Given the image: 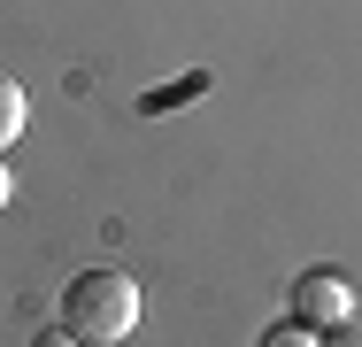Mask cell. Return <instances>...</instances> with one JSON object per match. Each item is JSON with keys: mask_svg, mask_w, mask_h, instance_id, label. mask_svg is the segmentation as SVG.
<instances>
[{"mask_svg": "<svg viewBox=\"0 0 362 347\" xmlns=\"http://www.w3.org/2000/svg\"><path fill=\"white\" fill-rule=\"evenodd\" d=\"M62 324H70L85 347H116L132 340V324H139V285L124 271H77L70 285H62Z\"/></svg>", "mask_w": 362, "mask_h": 347, "instance_id": "6da1fadb", "label": "cell"}, {"mask_svg": "<svg viewBox=\"0 0 362 347\" xmlns=\"http://www.w3.org/2000/svg\"><path fill=\"white\" fill-rule=\"evenodd\" d=\"M286 309H293V324L332 332V324L355 317V285H347L339 271H300V278H293V293H286Z\"/></svg>", "mask_w": 362, "mask_h": 347, "instance_id": "7a4b0ae2", "label": "cell"}, {"mask_svg": "<svg viewBox=\"0 0 362 347\" xmlns=\"http://www.w3.org/2000/svg\"><path fill=\"white\" fill-rule=\"evenodd\" d=\"M23 116H31V108H23V85H16V77H0V154L16 147V132H23Z\"/></svg>", "mask_w": 362, "mask_h": 347, "instance_id": "3957f363", "label": "cell"}, {"mask_svg": "<svg viewBox=\"0 0 362 347\" xmlns=\"http://www.w3.org/2000/svg\"><path fill=\"white\" fill-rule=\"evenodd\" d=\"M255 347H324V332H308V324H293V317H286V324H270Z\"/></svg>", "mask_w": 362, "mask_h": 347, "instance_id": "277c9868", "label": "cell"}, {"mask_svg": "<svg viewBox=\"0 0 362 347\" xmlns=\"http://www.w3.org/2000/svg\"><path fill=\"white\" fill-rule=\"evenodd\" d=\"M193 93H209V77H185V85H162V93H146L139 108L154 116V108H170V101H193Z\"/></svg>", "mask_w": 362, "mask_h": 347, "instance_id": "5b68a950", "label": "cell"}, {"mask_svg": "<svg viewBox=\"0 0 362 347\" xmlns=\"http://www.w3.org/2000/svg\"><path fill=\"white\" fill-rule=\"evenodd\" d=\"M324 347H362V317H347V324H332V332H324Z\"/></svg>", "mask_w": 362, "mask_h": 347, "instance_id": "8992f818", "label": "cell"}, {"mask_svg": "<svg viewBox=\"0 0 362 347\" xmlns=\"http://www.w3.org/2000/svg\"><path fill=\"white\" fill-rule=\"evenodd\" d=\"M31 347H85V340H77L70 324H47V332H39V340H31Z\"/></svg>", "mask_w": 362, "mask_h": 347, "instance_id": "52a82bcc", "label": "cell"}, {"mask_svg": "<svg viewBox=\"0 0 362 347\" xmlns=\"http://www.w3.org/2000/svg\"><path fill=\"white\" fill-rule=\"evenodd\" d=\"M16 201V178H8V162H0V208Z\"/></svg>", "mask_w": 362, "mask_h": 347, "instance_id": "ba28073f", "label": "cell"}]
</instances>
